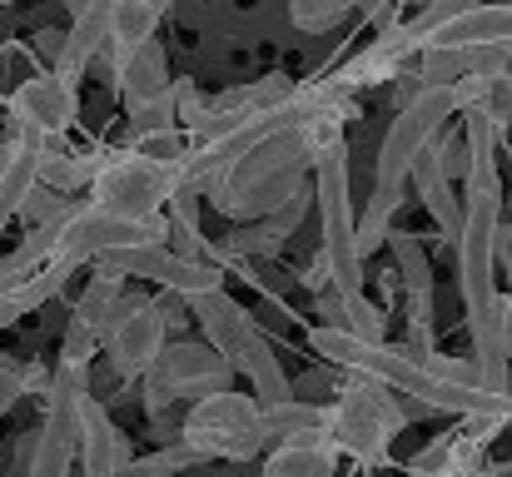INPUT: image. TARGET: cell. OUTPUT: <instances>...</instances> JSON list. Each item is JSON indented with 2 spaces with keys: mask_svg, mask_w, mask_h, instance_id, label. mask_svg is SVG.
Returning a JSON list of instances; mask_svg holds the SVG:
<instances>
[{
  "mask_svg": "<svg viewBox=\"0 0 512 477\" xmlns=\"http://www.w3.org/2000/svg\"><path fill=\"white\" fill-rule=\"evenodd\" d=\"M458 115V100H453V85H423L408 105H398L383 145H378V164H373V194H368V209L358 214V254L368 259L383 239H388V219L398 214L403 204V184H408V169L413 155Z\"/></svg>",
  "mask_w": 512,
  "mask_h": 477,
  "instance_id": "cell-1",
  "label": "cell"
},
{
  "mask_svg": "<svg viewBox=\"0 0 512 477\" xmlns=\"http://www.w3.org/2000/svg\"><path fill=\"white\" fill-rule=\"evenodd\" d=\"M314 164V145L304 135V125H289V130H274L269 140H259L249 155H239L214 184H209V199L224 219H259L269 209H279L299 184H304V169Z\"/></svg>",
  "mask_w": 512,
  "mask_h": 477,
  "instance_id": "cell-2",
  "label": "cell"
},
{
  "mask_svg": "<svg viewBox=\"0 0 512 477\" xmlns=\"http://www.w3.org/2000/svg\"><path fill=\"white\" fill-rule=\"evenodd\" d=\"M314 204H319V239L329 284L343 294H363V254H358V209L348 189V145H329L314 155Z\"/></svg>",
  "mask_w": 512,
  "mask_h": 477,
  "instance_id": "cell-3",
  "label": "cell"
},
{
  "mask_svg": "<svg viewBox=\"0 0 512 477\" xmlns=\"http://www.w3.org/2000/svg\"><path fill=\"white\" fill-rule=\"evenodd\" d=\"M398 428H403V408H398L393 388L378 383V378H363V373L343 388L334 398V408L324 413L329 443L339 453H348V458H358V463H383L393 438H398Z\"/></svg>",
  "mask_w": 512,
  "mask_h": 477,
  "instance_id": "cell-4",
  "label": "cell"
},
{
  "mask_svg": "<svg viewBox=\"0 0 512 477\" xmlns=\"http://www.w3.org/2000/svg\"><path fill=\"white\" fill-rule=\"evenodd\" d=\"M179 443L199 463L204 458H249L269 443L264 438V408H259V398H244L234 388L204 393V398H194Z\"/></svg>",
  "mask_w": 512,
  "mask_h": 477,
  "instance_id": "cell-5",
  "label": "cell"
},
{
  "mask_svg": "<svg viewBox=\"0 0 512 477\" xmlns=\"http://www.w3.org/2000/svg\"><path fill=\"white\" fill-rule=\"evenodd\" d=\"M174 194V164L140 155V150H120L110 159H95V179H90V204H100L105 214L120 219H155L165 214Z\"/></svg>",
  "mask_w": 512,
  "mask_h": 477,
  "instance_id": "cell-6",
  "label": "cell"
},
{
  "mask_svg": "<svg viewBox=\"0 0 512 477\" xmlns=\"http://www.w3.org/2000/svg\"><path fill=\"white\" fill-rule=\"evenodd\" d=\"M85 368L60 363L50 378L45 428L30 443V477H70V458L80 448V398H85Z\"/></svg>",
  "mask_w": 512,
  "mask_h": 477,
  "instance_id": "cell-7",
  "label": "cell"
},
{
  "mask_svg": "<svg viewBox=\"0 0 512 477\" xmlns=\"http://www.w3.org/2000/svg\"><path fill=\"white\" fill-rule=\"evenodd\" d=\"M145 378H150V413H160L174 398H204L229 388L234 368L214 343H165Z\"/></svg>",
  "mask_w": 512,
  "mask_h": 477,
  "instance_id": "cell-8",
  "label": "cell"
},
{
  "mask_svg": "<svg viewBox=\"0 0 512 477\" xmlns=\"http://www.w3.org/2000/svg\"><path fill=\"white\" fill-rule=\"evenodd\" d=\"M95 264H105V269H115L125 279H155L179 299H199V294L224 289V269L219 264L184 259V254H174L170 244H120V249L100 254Z\"/></svg>",
  "mask_w": 512,
  "mask_h": 477,
  "instance_id": "cell-9",
  "label": "cell"
},
{
  "mask_svg": "<svg viewBox=\"0 0 512 477\" xmlns=\"http://www.w3.org/2000/svg\"><path fill=\"white\" fill-rule=\"evenodd\" d=\"M75 115H80V95H75V80H65L60 70L30 75L10 95V135L55 140L75 125Z\"/></svg>",
  "mask_w": 512,
  "mask_h": 477,
  "instance_id": "cell-10",
  "label": "cell"
},
{
  "mask_svg": "<svg viewBox=\"0 0 512 477\" xmlns=\"http://www.w3.org/2000/svg\"><path fill=\"white\" fill-rule=\"evenodd\" d=\"M165 309L160 304H125L115 323H110V333L100 338L105 343V353H110V368L120 373V378H140V373H150V363L160 358V348H165Z\"/></svg>",
  "mask_w": 512,
  "mask_h": 477,
  "instance_id": "cell-11",
  "label": "cell"
},
{
  "mask_svg": "<svg viewBox=\"0 0 512 477\" xmlns=\"http://www.w3.org/2000/svg\"><path fill=\"white\" fill-rule=\"evenodd\" d=\"M75 458L85 463V477H125L130 458V438L110 423V413L100 408V398H80V448Z\"/></svg>",
  "mask_w": 512,
  "mask_h": 477,
  "instance_id": "cell-12",
  "label": "cell"
},
{
  "mask_svg": "<svg viewBox=\"0 0 512 477\" xmlns=\"http://www.w3.org/2000/svg\"><path fill=\"white\" fill-rule=\"evenodd\" d=\"M423 45H443V50H468V45H512V0H478L468 10H458L453 20L433 25L423 35Z\"/></svg>",
  "mask_w": 512,
  "mask_h": 477,
  "instance_id": "cell-13",
  "label": "cell"
},
{
  "mask_svg": "<svg viewBox=\"0 0 512 477\" xmlns=\"http://www.w3.org/2000/svg\"><path fill=\"white\" fill-rule=\"evenodd\" d=\"M423 50V40L413 35V25L403 20V25H383V35L368 45V50H358L348 65H343L339 85H378V80H398L403 70H408V60Z\"/></svg>",
  "mask_w": 512,
  "mask_h": 477,
  "instance_id": "cell-14",
  "label": "cell"
},
{
  "mask_svg": "<svg viewBox=\"0 0 512 477\" xmlns=\"http://www.w3.org/2000/svg\"><path fill=\"white\" fill-rule=\"evenodd\" d=\"M110 15H115V0H85L75 10V25L70 35H60V50H55V70L65 80H80L110 45Z\"/></svg>",
  "mask_w": 512,
  "mask_h": 477,
  "instance_id": "cell-15",
  "label": "cell"
},
{
  "mask_svg": "<svg viewBox=\"0 0 512 477\" xmlns=\"http://www.w3.org/2000/svg\"><path fill=\"white\" fill-rule=\"evenodd\" d=\"M304 209H309V189L299 184L279 209H269V214H259V219H249L244 229H234L229 239H224V254L229 259H259V254H274L294 229H299V219H304Z\"/></svg>",
  "mask_w": 512,
  "mask_h": 477,
  "instance_id": "cell-16",
  "label": "cell"
},
{
  "mask_svg": "<svg viewBox=\"0 0 512 477\" xmlns=\"http://www.w3.org/2000/svg\"><path fill=\"white\" fill-rule=\"evenodd\" d=\"M194 304V314L204 323V333H209V343L229 358V368H239V358L249 353V343L259 338V328H254V318L244 314L224 289H214V294H199V299H189Z\"/></svg>",
  "mask_w": 512,
  "mask_h": 477,
  "instance_id": "cell-17",
  "label": "cell"
},
{
  "mask_svg": "<svg viewBox=\"0 0 512 477\" xmlns=\"http://www.w3.org/2000/svg\"><path fill=\"white\" fill-rule=\"evenodd\" d=\"M408 179H413L418 199L428 204L433 224H438L448 239H458V224H463V199H458V184L448 179V169H443V159H438V150H433V145H423V150L413 155Z\"/></svg>",
  "mask_w": 512,
  "mask_h": 477,
  "instance_id": "cell-18",
  "label": "cell"
},
{
  "mask_svg": "<svg viewBox=\"0 0 512 477\" xmlns=\"http://www.w3.org/2000/svg\"><path fill=\"white\" fill-rule=\"evenodd\" d=\"M393 254H398V274H403V289H408L413 343H423L428 323H433V264H428V249L413 234H393Z\"/></svg>",
  "mask_w": 512,
  "mask_h": 477,
  "instance_id": "cell-19",
  "label": "cell"
},
{
  "mask_svg": "<svg viewBox=\"0 0 512 477\" xmlns=\"http://www.w3.org/2000/svg\"><path fill=\"white\" fill-rule=\"evenodd\" d=\"M40 145L45 140H30V135H10L5 159H0V239L10 229V219H20V204L25 194L35 189V164H40Z\"/></svg>",
  "mask_w": 512,
  "mask_h": 477,
  "instance_id": "cell-20",
  "label": "cell"
},
{
  "mask_svg": "<svg viewBox=\"0 0 512 477\" xmlns=\"http://www.w3.org/2000/svg\"><path fill=\"white\" fill-rule=\"evenodd\" d=\"M339 468V448L329 443L324 428L304 433V438H284L269 463H264V477H334Z\"/></svg>",
  "mask_w": 512,
  "mask_h": 477,
  "instance_id": "cell-21",
  "label": "cell"
},
{
  "mask_svg": "<svg viewBox=\"0 0 512 477\" xmlns=\"http://www.w3.org/2000/svg\"><path fill=\"white\" fill-rule=\"evenodd\" d=\"M160 5L155 0H115V15H110V70L120 60H130L145 40L160 35Z\"/></svg>",
  "mask_w": 512,
  "mask_h": 477,
  "instance_id": "cell-22",
  "label": "cell"
},
{
  "mask_svg": "<svg viewBox=\"0 0 512 477\" xmlns=\"http://www.w3.org/2000/svg\"><path fill=\"white\" fill-rule=\"evenodd\" d=\"M115 80H120V90H125V100L135 105V100H150V95H160V90H170V65H165V45L160 40H145L130 60H120L115 65Z\"/></svg>",
  "mask_w": 512,
  "mask_h": 477,
  "instance_id": "cell-23",
  "label": "cell"
},
{
  "mask_svg": "<svg viewBox=\"0 0 512 477\" xmlns=\"http://www.w3.org/2000/svg\"><path fill=\"white\" fill-rule=\"evenodd\" d=\"M120 279H125V274H115V269L100 264V274L85 284V294H80V304H75L70 318H80L85 328H95V333L105 338L110 323H115V314H120Z\"/></svg>",
  "mask_w": 512,
  "mask_h": 477,
  "instance_id": "cell-24",
  "label": "cell"
},
{
  "mask_svg": "<svg viewBox=\"0 0 512 477\" xmlns=\"http://www.w3.org/2000/svg\"><path fill=\"white\" fill-rule=\"evenodd\" d=\"M35 174H40V184H50V189H60V194H75V189H90V179H95V159L65 155V150L40 145Z\"/></svg>",
  "mask_w": 512,
  "mask_h": 477,
  "instance_id": "cell-25",
  "label": "cell"
},
{
  "mask_svg": "<svg viewBox=\"0 0 512 477\" xmlns=\"http://www.w3.org/2000/svg\"><path fill=\"white\" fill-rule=\"evenodd\" d=\"M314 428H324V408H314V403H304V398H284V403H269L264 408V438H304V433H314Z\"/></svg>",
  "mask_w": 512,
  "mask_h": 477,
  "instance_id": "cell-26",
  "label": "cell"
},
{
  "mask_svg": "<svg viewBox=\"0 0 512 477\" xmlns=\"http://www.w3.org/2000/svg\"><path fill=\"white\" fill-rule=\"evenodd\" d=\"M294 25L299 30H334L343 15L353 10V0H294Z\"/></svg>",
  "mask_w": 512,
  "mask_h": 477,
  "instance_id": "cell-27",
  "label": "cell"
},
{
  "mask_svg": "<svg viewBox=\"0 0 512 477\" xmlns=\"http://www.w3.org/2000/svg\"><path fill=\"white\" fill-rule=\"evenodd\" d=\"M135 150H140V155H150V159H160V164H179V159L189 155V145H184V130H179V125L135 135Z\"/></svg>",
  "mask_w": 512,
  "mask_h": 477,
  "instance_id": "cell-28",
  "label": "cell"
},
{
  "mask_svg": "<svg viewBox=\"0 0 512 477\" xmlns=\"http://www.w3.org/2000/svg\"><path fill=\"white\" fill-rule=\"evenodd\" d=\"M75 204L60 194V189H50V184H40L35 179V189L25 194V204H20V219L25 224H45V219H60V214H70Z\"/></svg>",
  "mask_w": 512,
  "mask_h": 477,
  "instance_id": "cell-29",
  "label": "cell"
},
{
  "mask_svg": "<svg viewBox=\"0 0 512 477\" xmlns=\"http://www.w3.org/2000/svg\"><path fill=\"white\" fill-rule=\"evenodd\" d=\"M130 125H135V135L174 125V85L160 90V95H150V100H135V105H130Z\"/></svg>",
  "mask_w": 512,
  "mask_h": 477,
  "instance_id": "cell-30",
  "label": "cell"
},
{
  "mask_svg": "<svg viewBox=\"0 0 512 477\" xmlns=\"http://www.w3.org/2000/svg\"><path fill=\"white\" fill-rule=\"evenodd\" d=\"M189 463H199V458L179 443V448H165V453H155V458H145V463H130L125 477H174V473H184Z\"/></svg>",
  "mask_w": 512,
  "mask_h": 477,
  "instance_id": "cell-31",
  "label": "cell"
},
{
  "mask_svg": "<svg viewBox=\"0 0 512 477\" xmlns=\"http://www.w3.org/2000/svg\"><path fill=\"white\" fill-rule=\"evenodd\" d=\"M100 348V333L95 328H85L80 318H70V328H65V348H60V363H70V368H90V353Z\"/></svg>",
  "mask_w": 512,
  "mask_h": 477,
  "instance_id": "cell-32",
  "label": "cell"
},
{
  "mask_svg": "<svg viewBox=\"0 0 512 477\" xmlns=\"http://www.w3.org/2000/svg\"><path fill=\"white\" fill-rule=\"evenodd\" d=\"M20 393H25V368L20 363H0V413H10Z\"/></svg>",
  "mask_w": 512,
  "mask_h": 477,
  "instance_id": "cell-33",
  "label": "cell"
},
{
  "mask_svg": "<svg viewBox=\"0 0 512 477\" xmlns=\"http://www.w3.org/2000/svg\"><path fill=\"white\" fill-rule=\"evenodd\" d=\"M498 338H503V353L512 363V299H498Z\"/></svg>",
  "mask_w": 512,
  "mask_h": 477,
  "instance_id": "cell-34",
  "label": "cell"
},
{
  "mask_svg": "<svg viewBox=\"0 0 512 477\" xmlns=\"http://www.w3.org/2000/svg\"><path fill=\"white\" fill-rule=\"evenodd\" d=\"M498 264H503L508 289H512V224H503V229H498Z\"/></svg>",
  "mask_w": 512,
  "mask_h": 477,
  "instance_id": "cell-35",
  "label": "cell"
},
{
  "mask_svg": "<svg viewBox=\"0 0 512 477\" xmlns=\"http://www.w3.org/2000/svg\"><path fill=\"white\" fill-rule=\"evenodd\" d=\"M60 5H65V10H70V15H75V10H80V5H85V0H60Z\"/></svg>",
  "mask_w": 512,
  "mask_h": 477,
  "instance_id": "cell-36",
  "label": "cell"
},
{
  "mask_svg": "<svg viewBox=\"0 0 512 477\" xmlns=\"http://www.w3.org/2000/svg\"><path fill=\"white\" fill-rule=\"evenodd\" d=\"M155 5H160V10H165V5H170V0H155Z\"/></svg>",
  "mask_w": 512,
  "mask_h": 477,
  "instance_id": "cell-37",
  "label": "cell"
}]
</instances>
